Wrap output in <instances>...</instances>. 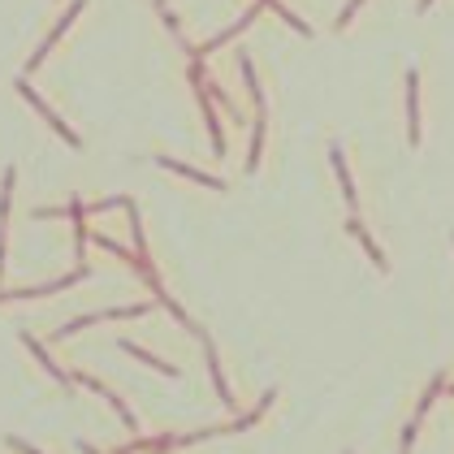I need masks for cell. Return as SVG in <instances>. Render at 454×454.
Returning a JSON list of instances; mask_svg holds the SVG:
<instances>
[{
    "label": "cell",
    "mask_w": 454,
    "mask_h": 454,
    "mask_svg": "<svg viewBox=\"0 0 454 454\" xmlns=\"http://www.w3.org/2000/svg\"><path fill=\"white\" fill-rule=\"evenodd\" d=\"M351 234H355V238L364 243V251H368V255L376 260V268H385V255H381V251H376V243H372V238L364 234V225H359V221H351Z\"/></svg>",
    "instance_id": "ba28073f"
},
{
    "label": "cell",
    "mask_w": 454,
    "mask_h": 454,
    "mask_svg": "<svg viewBox=\"0 0 454 454\" xmlns=\"http://www.w3.org/2000/svg\"><path fill=\"white\" fill-rule=\"evenodd\" d=\"M160 164L174 169V174H182V178H191V182H204V186H212V191H225L221 178H208V174H199V169H191V164H178V160H169V156H160Z\"/></svg>",
    "instance_id": "7a4b0ae2"
},
{
    "label": "cell",
    "mask_w": 454,
    "mask_h": 454,
    "mask_svg": "<svg viewBox=\"0 0 454 454\" xmlns=\"http://www.w3.org/2000/svg\"><path fill=\"white\" fill-rule=\"evenodd\" d=\"M204 351H208V368H212V381H216V394H221V403H225V407H234V394L225 389V376H221V359H216V351L208 347V337H204Z\"/></svg>",
    "instance_id": "277c9868"
},
{
    "label": "cell",
    "mask_w": 454,
    "mask_h": 454,
    "mask_svg": "<svg viewBox=\"0 0 454 454\" xmlns=\"http://www.w3.org/2000/svg\"><path fill=\"white\" fill-rule=\"evenodd\" d=\"M9 445H14V450H22V454H39V450H31V445H26V441H18V437H14Z\"/></svg>",
    "instance_id": "9c48e42d"
},
{
    "label": "cell",
    "mask_w": 454,
    "mask_h": 454,
    "mask_svg": "<svg viewBox=\"0 0 454 454\" xmlns=\"http://www.w3.org/2000/svg\"><path fill=\"white\" fill-rule=\"evenodd\" d=\"M18 91H22V95H26V100H31V108H39V112H43V117H48V122H52V130H56V134H61V139H65V143H70V147H78V134H74V130H70V126H65V122H61V117H56V112H52V108H48V104H43V100H39V95H35V91H31V87H26V83H18Z\"/></svg>",
    "instance_id": "6da1fadb"
},
{
    "label": "cell",
    "mask_w": 454,
    "mask_h": 454,
    "mask_svg": "<svg viewBox=\"0 0 454 454\" xmlns=\"http://www.w3.org/2000/svg\"><path fill=\"white\" fill-rule=\"evenodd\" d=\"M333 169L342 178V191H347V204L355 208V186H351V174H347V160H342V147H333Z\"/></svg>",
    "instance_id": "52a82bcc"
},
{
    "label": "cell",
    "mask_w": 454,
    "mask_h": 454,
    "mask_svg": "<svg viewBox=\"0 0 454 454\" xmlns=\"http://www.w3.org/2000/svg\"><path fill=\"white\" fill-rule=\"evenodd\" d=\"M416 91H420V78L407 74V117H411V143H420V108H416Z\"/></svg>",
    "instance_id": "3957f363"
},
{
    "label": "cell",
    "mask_w": 454,
    "mask_h": 454,
    "mask_svg": "<svg viewBox=\"0 0 454 454\" xmlns=\"http://www.w3.org/2000/svg\"><path fill=\"white\" fill-rule=\"evenodd\" d=\"M122 351H126V355H134V359H143V364H152V368H156V372H164V376H178V368H174V364H164V359H156V355L139 351L134 342H122Z\"/></svg>",
    "instance_id": "8992f818"
},
{
    "label": "cell",
    "mask_w": 454,
    "mask_h": 454,
    "mask_svg": "<svg viewBox=\"0 0 454 454\" xmlns=\"http://www.w3.org/2000/svg\"><path fill=\"white\" fill-rule=\"evenodd\" d=\"M22 342H26V351H31V355H35V359H39V364H43V368H48V372L56 376V381H65V385H70V372H61V368H56V364L48 359V351H43V347L35 342V337H31V333H22Z\"/></svg>",
    "instance_id": "5b68a950"
}]
</instances>
